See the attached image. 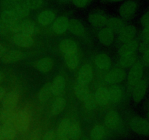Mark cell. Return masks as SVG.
<instances>
[{"label":"cell","instance_id":"obj_1","mask_svg":"<svg viewBox=\"0 0 149 140\" xmlns=\"http://www.w3.org/2000/svg\"><path fill=\"white\" fill-rule=\"evenodd\" d=\"M31 114L28 109H22L17 111L13 125L17 131L25 132L28 131L31 123Z\"/></svg>","mask_w":149,"mask_h":140},{"label":"cell","instance_id":"obj_2","mask_svg":"<svg viewBox=\"0 0 149 140\" xmlns=\"http://www.w3.org/2000/svg\"><path fill=\"white\" fill-rule=\"evenodd\" d=\"M130 126L133 132L143 136H149V121L141 117H135L130 123Z\"/></svg>","mask_w":149,"mask_h":140},{"label":"cell","instance_id":"obj_3","mask_svg":"<svg viewBox=\"0 0 149 140\" xmlns=\"http://www.w3.org/2000/svg\"><path fill=\"white\" fill-rule=\"evenodd\" d=\"M143 64L141 61H137L130 70L127 75L128 84L130 86H135L142 80L143 76Z\"/></svg>","mask_w":149,"mask_h":140},{"label":"cell","instance_id":"obj_4","mask_svg":"<svg viewBox=\"0 0 149 140\" xmlns=\"http://www.w3.org/2000/svg\"><path fill=\"white\" fill-rule=\"evenodd\" d=\"M138 2L135 0H127L121 4L119 8V15L125 19L132 18L138 10Z\"/></svg>","mask_w":149,"mask_h":140},{"label":"cell","instance_id":"obj_5","mask_svg":"<svg viewBox=\"0 0 149 140\" xmlns=\"http://www.w3.org/2000/svg\"><path fill=\"white\" fill-rule=\"evenodd\" d=\"M148 84L146 80H142L134 86L132 99L135 103H140L145 97L148 90Z\"/></svg>","mask_w":149,"mask_h":140},{"label":"cell","instance_id":"obj_6","mask_svg":"<svg viewBox=\"0 0 149 140\" xmlns=\"http://www.w3.org/2000/svg\"><path fill=\"white\" fill-rule=\"evenodd\" d=\"M11 41L14 45L23 48H31L33 44V39L32 36L23 33L13 34Z\"/></svg>","mask_w":149,"mask_h":140},{"label":"cell","instance_id":"obj_7","mask_svg":"<svg viewBox=\"0 0 149 140\" xmlns=\"http://www.w3.org/2000/svg\"><path fill=\"white\" fill-rule=\"evenodd\" d=\"M20 93L16 90H11L6 93L1 101L2 108L4 109H14L16 108L20 101Z\"/></svg>","mask_w":149,"mask_h":140},{"label":"cell","instance_id":"obj_8","mask_svg":"<svg viewBox=\"0 0 149 140\" xmlns=\"http://www.w3.org/2000/svg\"><path fill=\"white\" fill-rule=\"evenodd\" d=\"M126 78V72L122 69H114L109 71L105 77V80L109 84L116 85L122 83Z\"/></svg>","mask_w":149,"mask_h":140},{"label":"cell","instance_id":"obj_9","mask_svg":"<svg viewBox=\"0 0 149 140\" xmlns=\"http://www.w3.org/2000/svg\"><path fill=\"white\" fill-rule=\"evenodd\" d=\"M93 77V68L90 64H84L80 68L77 76V83L88 85Z\"/></svg>","mask_w":149,"mask_h":140},{"label":"cell","instance_id":"obj_10","mask_svg":"<svg viewBox=\"0 0 149 140\" xmlns=\"http://www.w3.org/2000/svg\"><path fill=\"white\" fill-rule=\"evenodd\" d=\"M69 20L65 16H59L57 18L52 24V29L56 34L60 35L68 30Z\"/></svg>","mask_w":149,"mask_h":140},{"label":"cell","instance_id":"obj_11","mask_svg":"<svg viewBox=\"0 0 149 140\" xmlns=\"http://www.w3.org/2000/svg\"><path fill=\"white\" fill-rule=\"evenodd\" d=\"M38 32V27L36 23L29 19H24L19 23V33L33 36Z\"/></svg>","mask_w":149,"mask_h":140},{"label":"cell","instance_id":"obj_12","mask_svg":"<svg viewBox=\"0 0 149 140\" xmlns=\"http://www.w3.org/2000/svg\"><path fill=\"white\" fill-rule=\"evenodd\" d=\"M137 29L135 26L132 25L125 26L124 29L121 31L118 35V39L120 42L125 43L133 40L135 36H136Z\"/></svg>","mask_w":149,"mask_h":140},{"label":"cell","instance_id":"obj_13","mask_svg":"<svg viewBox=\"0 0 149 140\" xmlns=\"http://www.w3.org/2000/svg\"><path fill=\"white\" fill-rule=\"evenodd\" d=\"M24 58V53L19 50H7L5 55L1 58V62L5 64H14L21 61Z\"/></svg>","mask_w":149,"mask_h":140},{"label":"cell","instance_id":"obj_14","mask_svg":"<svg viewBox=\"0 0 149 140\" xmlns=\"http://www.w3.org/2000/svg\"><path fill=\"white\" fill-rule=\"evenodd\" d=\"M55 19H56V15L55 12L49 9L42 11L37 16L38 23L42 26H47L52 24Z\"/></svg>","mask_w":149,"mask_h":140},{"label":"cell","instance_id":"obj_15","mask_svg":"<svg viewBox=\"0 0 149 140\" xmlns=\"http://www.w3.org/2000/svg\"><path fill=\"white\" fill-rule=\"evenodd\" d=\"M88 20L90 24L95 28L103 27L108 21V18L104 13H92L88 15Z\"/></svg>","mask_w":149,"mask_h":140},{"label":"cell","instance_id":"obj_16","mask_svg":"<svg viewBox=\"0 0 149 140\" xmlns=\"http://www.w3.org/2000/svg\"><path fill=\"white\" fill-rule=\"evenodd\" d=\"M59 48L63 55L78 52V45L77 42L71 39H63L60 43Z\"/></svg>","mask_w":149,"mask_h":140},{"label":"cell","instance_id":"obj_17","mask_svg":"<svg viewBox=\"0 0 149 140\" xmlns=\"http://www.w3.org/2000/svg\"><path fill=\"white\" fill-rule=\"evenodd\" d=\"M105 125L110 129H116L120 123V116L115 110H111L106 114L105 117Z\"/></svg>","mask_w":149,"mask_h":140},{"label":"cell","instance_id":"obj_18","mask_svg":"<svg viewBox=\"0 0 149 140\" xmlns=\"http://www.w3.org/2000/svg\"><path fill=\"white\" fill-rule=\"evenodd\" d=\"M66 82L65 79L63 76L58 75L55 77L53 81L51 83V88H52V93L54 96H58L63 92L65 88Z\"/></svg>","mask_w":149,"mask_h":140},{"label":"cell","instance_id":"obj_19","mask_svg":"<svg viewBox=\"0 0 149 140\" xmlns=\"http://www.w3.org/2000/svg\"><path fill=\"white\" fill-rule=\"evenodd\" d=\"M138 48H139L138 42L136 39H133V40L130 41V42L123 43V45L119 48L118 52H119L120 56L130 55V54L135 53Z\"/></svg>","mask_w":149,"mask_h":140},{"label":"cell","instance_id":"obj_20","mask_svg":"<svg viewBox=\"0 0 149 140\" xmlns=\"http://www.w3.org/2000/svg\"><path fill=\"white\" fill-rule=\"evenodd\" d=\"M98 39L100 43L106 46H109L113 42L114 39V33L109 28L105 27L98 32Z\"/></svg>","mask_w":149,"mask_h":140},{"label":"cell","instance_id":"obj_21","mask_svg":"<svg viewBox=\"0 0 149 140\" xmlns=\"http://www.w3.org/2000/svg\"><path fill=\"white\" fill-rule=\"evenodd\" d=\"M53 65L54 61L50 57H45L36 61L35 67L40 72L47 73L52 70Z\"/></svg>","mask_w":149,"mask_h":140},{"label":"cell","instance_id":"obj_22","mask_svg":"<svg viewBox=\"0 0 149 140\" xmlns=\"http://www.w3.org/2000/svg\"><path fill=\"white\" fill-rule=\"evenodd\" d=\"M68 30L73 34L78 36H81L85 33V29L80 20L76 18H72L69 20V25H68Z\"/></svg>","mask_w":149,"mask_h":140},{"label":"cell","instance_id":"obj_23","mask_svg":"<svg viewBox=\"0 0 149 140\" xmlns=\"http://www.w3.org/2000/svg\"><path fill=\"white\" fill-rule=\"evenodd\" d=\"M10 9H12L15 13V14L17 15L20 20L29 17V15H30L31 10L25 4L24 1L15 3V4H13V7H10Z\"/></svg>","mask_w":149,"mask_h":140},{"label":"cell","instance_id":"obj_24","mask_svg":"<svg viewBox=\"0 0 149 140\" xmlns=\"http://www.w3.org/2000/svg\"><path fill=\"white\" fill-rule=\"evenodd\" d=\"M17 109L16 108L14 109H1L0 112V120L3 122V123H14L15 119L17 113Z\"/></svg>","mask_w":149,"mask_h":140},{"label":"cell","instance_id":"obj_25","mask_svg":"<svg viewBox=\"0 0 149 140\" xmlns=\"http://www.w3.org/2000/svg\"><path fill=\"white\" fill-rule=\"evenodd\" d=\"M95 96L97 104L100 106H106L110 102L109 90L103 87L99 88L95 93Z\"/></svg>","mask_w":149,"mask_h":140},{"label":"cell","instance_id":"obj_26","mask_svg":"<svg viewBox=\"0 0 149 140\" xmlns=\"http://www.w3.org/2000/svg\"><path fill=\"white\" fill-rule=\"evenodd\" d=\"M74 93H75L77 97L79 99L80 101L84 102L89 95L91 93L90 89H89L88 85L81 84V83H77L74 85Z\"/></svg>","mask_w":149,"mask_h":140},{"label":"cell","instance_id":"obj_27","mask_svg":"<svg viewBox=\"0 0 149 140\" xmlns=\"http://www.w3.org/2000/svg\"><path fill=\"white\" fill-rule=\"evenodd\" d=\"M95 63L99 69L102 70H108L111 66V60L110 57L105 53H100L96 55Z\"/></svg>","mask_w":149,"mask_h":140},{"label":"cell","instance_id":"obj_28","mask_svg":"<svg viewBox=\"0 0 149 140\" xmlns=\"http://www.w3.org/2000/svg\"><path fill=\"white\" fill-rule=\"evenodd\" d=\"M125 26V24L124 20L122 18L116 17L109 18L106 23V27L109 28L111 30L113 31V33H119Z\"/></svg>","mask_w":149,"mask_h":140},{"label":"cell","instance_id":"obj_29","mask_svg":"<svg viewBox=\"0 0 149 140\" xmlns=\"http://www.w3.org/2000/svg\"><path fill=\"white\" fill-rule=\"evenodd\" d=\"M66 106V100L63 97L58 96L54 101L51 107V113L52 115H58L61 114Z\"/></svg>","mask_w":149,"mask_h":140},{"label":"cell","instance_id":"obj_30","mask_svg":"<svg viewBox=\"0 0 149 140\" xmlns=\"http://www.w3.org/2000/svg\"><path fill=\"white\" fill-rule=\"evenodd\" d=\"M81 125L79 121L74 120L71 122L68 134V138L71 140H77L81 135Z\"/></svg>","mask_w":149,"mask_h":140},{"label":"cell","instance_id":"obj_31","mask_svg":"<svg viewBox=\"0 0 149 140\" xmlns=\"http://www.w3.org/2000/svg\"><path fill=\"white\" fill-rule=\"evenodd\" d=\"M70 124H71V121L68 118H64L60 122L56 132V135L58 137V139L68 137Z\"/></svg>","mask_w":149,"mask_h":140},{"label":"cell","instance_id":"obj_32","mask_svg":"<svg viewBox=\"0 0 149 140\" xmlns=\"http://www.w3.org/2000/svg\"><path fill=\"white\" fill-rule=\"evenodd\" d=\"M109 97H110V102L113 103H119L122 99L123 96V91L119 86L113 85L109 89Z\"/></svg>","mask_w":149,"mask_h":140},{"label":"cell","instance_id":"obj_33","mask_svg":"<svg viewBox=\"0 0 149 140\" xmlns=\"http://www.w3.org/2000/svg\"><path fill=\"white\" fill-rule=\"evenodd\" d=\"M63 56L65 64H66L68 69L73 70L75 69L78 66L79 63V58L78 52L67 54V55H63Z\"/></svg>","mask_w":149,"mask_h":140},{"label":"cell","instance_id":"obj_34","mask_svg":"<svg viewBox=\"0 0 149 140\" xmlns=\"http://www.w3.org/2000/svg\"><path fill=\"white\" fill-rule=\"evenodd\" d=\"M137 59H138V56H137L136 53L122 55L119 58V64L121 67H123V68L132 67L137 62Z\"/></svg>","mask_w":149,"mask_h":140},{"label":"cell","instance_id":"obj_35","mask_svg":"<svg viewBox=\"0 0 149 140\" xmlns=\"http://www.w3.org/2000/svg\"><path fill=\"white\" fill-rule=\"evenodd\" d=\"M52 93L51 88V83H47L42 87V88L39 90L37 94V98L39 102H46L49 99Z\"/></svg>","mask_w":149,"mask_h":140},{"label":"cell","instance_id":"obj_36","mask_svg":"<svg viewBox=\"0 0 149 140\" xmlns=\"http://www.w3.org/2000/svg\"><path fill=\"white\" fill-rule=\"evenodd\" d=\"M105 128L101 125H96L90 131V138L92 140H102L105 136Z\"/></svg>","mask_w":149,"mask_h":140},{"label":"cell","instance_id":"obj_37","mask_svg":"<svg viewBox=\"0 0 149 140\" xmlns=\"http://www.w3.org/2000/svg\"><path fill=\"white\" fill-rule=\"evenodd\" d=\"M17 23L18 22H17V23H9V22L6 21V20H3L0 18V35L4 36V35L7 34L9 32L12 33L13 28Z\"/></svg>","mask_w":149,"mask_h":140},{"label":"cell","instance_id":"obj_38","mask_svg":"<svg viewBox=\"0 0 149 140\" xmlns=\"http://www.w3.org/2000/svg\"><path fill=\"white\" fill-rule=\"evenodd\" d=\"M84 106L86 109L87 110H93L97 107L98 105L97 101L95 99V93H90L88 96V97L84 101Z\"/></svg>","mask_w":149,"mask_h":140},{"label":"cell","instance_id":"obj_39","mask_svg":"<svg viewBox=\"0 0 149 140\" xmlns=\"http://www.w3.org/2000/svg\"><path fill=\"white\" fill-rule=\"evenodd\" d=\"M24 3L31 10H36L43 6L44 1L43 0H25Z\"/></svg>","mask_w":149,"mask_h":140},{"label":"cell","instance_id":"obj_40","mask_svg":"<svg viewBox=\"0 0 149 140\" xmlns=\"http://www.w3.org/2000/svg\"><path fill=\"white\" fill-rule=\"evenodd\" d=\"M71 1L76 7L84 8V7H87L90 0H71Z\"/></svg>","mask_w":149,"mask_h":140},{"label":"cell","instance_id":"obj_41","mask_svg":"<svg viewBox=\"0 0 149 140\" xmlns=\"http://www.w3.org/2000/svg\"><path fill=\"white\" fill-rule=\"evenodd\" d=\"M149 50V38L148 39H143L141 43L139 45V50L141 51L142 53L145 52L146 51Z\"/></svg>","mask_w":149,"mask_h":140},{"label":"cell","instance_id":"obj_42","mask_svg":"<svg viewBox=\"0 0 149 140\" xmlns=\"http://www.w3.org/2000/svg\"><path fill=\"white\" fill-rule=\"evenodd\" d=\"M141 23L143 27L149 26V10L144 13L141 18Z\"/></svg>","mask_w":149,"mask_h":140},{"label":"cell","instance_id":"obj_43","mask_svg":"<svg viewBox=\"0 0 149 140\" xmlns=\"http://www.w3.org/2000/svg\"><path fill=\"white\" fill-rule=\"evenodd\" d=\"M42 140H55V132L52 129L49 130L45 134Z\"/></svg>","mask_w":149,"mask_h":140},{"label":"cell","instance_id":"obj_44","mask_svg":"<svg viewBox=\"0 0 149 140\" xmlns=\"http://www.w3.org/2000/svg\"><path fill=\"white\" fill-rule=\"evenodd\" d=\"M142 60H143V64L148 66H149V50L143 53Z\"/></svg>","mask_w":149,"mask_h":140},{"label":"cell","instance_id":"obj_45","mask_svg":"<svg viewBox=\"0 0 149 140\" xmlns=\"http://www.w3.org/2000/svg\"><path fill=\"white\" fill-rule=\"evenodd\" d=\"M141 37L143 39L149 38V26L143 27V29L141 32Z\"/></svg>","mask_w":149,"mask_h":140},{"label":"cell","instance_id":"obj_46","mask_svg":"<svg viewBox=\"0 0 149 140\" xmlns=\"http://www.w3.org/2000/svg\"><path fill=\"white\" fill-rule=\"evenodd\" d=\"M7 52V47L4 44L0 42V58H2L4 55H5L6 52Z\"/></svg>","mask_w":149,"mask_h":140},{"label":"cell","instance_id":"obj_47","mask_svg":"<svg viewBox=\"0 0 149 140\" xmlns=\"http://www.w3.org/2000/svg\"><path fill=\"white\" fill-rule=\"evenodd\" d=\"M6 93H6L5 89L3 87H1V86H0V102L3 100L4 97L5 96Z\"/></svg>","mask_w":149,"mask_h":140},{"label":"cell","instance_id":"obj_48","mask_svg":"<svg viewBox=\"0 0 149 140\" xmlns=\"http://www.w3.org/2000/svg\"><path fill=\"white\" fill-rule=\"evenodd\" d=\"M0 140H5V136H4V131L1 128V125L0 126Z\"/></svg>","mask_w":149,"mask_h":140},{"label":"cell","instance_id":"obj_49","mask_svg":"<svg viewBox=\"0 0 149 140\" xmlns=\"http://www.w3.org/2000/svg\"><path fill=\"white\" fill-rule=\"evenodd\" d=\"M4 73H3L1 71H0V84H1V83L3 82V80H4Z\"/></svg>","mask_w":149,"mask_h":140},{"label":"cell","instance_id":"obj_50","mask_svg":"<svg viewBox=\"0 0 149 140\" xmlns=\"http://www.w3.org/2000/svg\"><path fill=\"white\" fill-rule=\"evenodd\" d=\"M108 1H110V2L115 3V2H120V1H124V0H108Z\"/></svg>","mask_w":149,"mask_h":140},{"label":"cell","instance_id":"obj_51","mask_svg":"<svg viewBox=\"0 0 149 140\" xmlns=\"http://www.w3.org/2000/svg\"><path fill=\"white\" fill-rule=\"evenodd\" d=\"M58 140H69V139L68 137H63V138L58 139Z\"/></svg>","mask_w":149,"mask_h":140},{"label":"cell","instance_id":"obj_52","mask_svg":"<svg viewBox=\"0 0 149 140\" xmlns=\"http://www.w3.org/2000/svg\"><path fill=\"white\" fill-rule=\"evenodd\" d=\"M147 118H148V120L149 121V111H148V114H147Z\"/></svg>","mask_w":149,"mask_h":140},{"label":"cell","instance_id":"obj_53","mask_svg":"<svg viewBox=\"0 0 149 140\" xmlns=\"http://www.w3.org/2000/svg\"><path fill=\"white\" fill-rule=\"evenodd\" d=\"M30 140H37V138H33V139H30Z\"/></svg>","mask_w":149,"mask_h":140},{"label":"cell","instance_id":"obj_54","mask_svg":"<svg viewBox=\"0 0 149 140\" xmlns=\"http://www.w3.org/2000/svg\"><path fill=\"white\" fill-rule=\"evenodd\" d=\"M61 1H69V0H61Z\"/></svg>","mask_w":149,"mask_h":140},{"label":"cell","instance_id":"obj_55","mask_svg":"<svg viewBox=\"0 0 149 140\" xmlns=\"http://www.w3.org/2000/svg\"><path fill=\"white\" fill-rule=\"evenodd\" d=\"M148 109H149V99H148Z\"/></svg>","mask_w":149,"mask_h":140}]
</instances>
